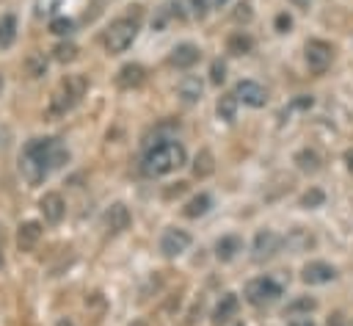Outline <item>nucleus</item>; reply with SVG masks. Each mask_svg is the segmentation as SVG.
<instances>
[{
	"mask_svg": "<svg viewBox=\"0 0 353 326\" xmlns=\"http://www.w3.org/2000/svg\"><path fill=\"white\" fill-rule=\"evenodd\" d=\"M69 160L66 146L58 138H30L19 152V171L28 185H41L55 169Z\"/></svg>",
	"mask_w": 353,
	"mask_h": 326,
	"instance_id": "obj_1",
	"label": "nucleus"
},
{
	"mask_svg": "<svg viewBox=\"0 0 353 326\" xmlns=\"http://www.w3.org/2000/svg\"><path fill=\"white\" fill-rule=\"evenodd\" d=\"M185 160H188L185 146L174 138H165V141H157L146 149V155L141 160V171L146 177H165V174L176 171L179 166H185Z\"/></svg>",
	"mask_w": 353,
	"mask_h": 326,
	"instance_id": "obj_2",
	"label": "nucleus"
},
{
	"mask_svg": "<svg viewBox=\"0 0 353 326\" xmlns=\"http://www.w3.org/2000/svg\"><path fill=\"white\" fill-rule=\"evenodd\" d=\"M85 91H88V77H85V75H66V77L58 83V88L52 91L50 102H47V116H50V119L66 116V113L85 97Z\"/></svg>",
	"mask_w": 353,
	"mask_h": 326,
	"instance_id": "obj_3",
	"label": "nucleus"
},
{
	"mask_svg": "<svg viewBox=\"0 0 353 326\" xmlns=\"http://www.w3.org/2000/svg\"><path fill=\"white\" fill-rule=\"evenodd\" d=\"M138 25H141V11L113 19V22L105 28V33H102V44H105V50L113 52V55H116V52H124V50L135 41V36H138Z\"/></svg>",
	"mask_w": 353,
	"mask_h": 326,
	"instance_id": "obj_4",
	"label": "nucleus"
},
{
	"mask_svg": "<svg viewBox=\"0 0 353 326\" xmlns=\"http://www.w3.org/2000/svg\"><path fill=\"white\" fill-rule=\"evenodd\" d=\"M281 293H284V287L273 276H256L245 285V301L254 304V307H268V304L279 301Z\"/></svg>",
	"mask_w": 353,
	"mask_h": 326,
	"instance_id": "obj_5",
	"label": "nucleus"
},
{
	"mask_svg": "<svg viewBox=\"0 0 353 326\" xmlns=\"http://www.w3.org/2000/svg\"><path fill=\"white\" fill-rule=\"evenodd\" d=\"M303 58H306L309 72L323 75L334 61V47L328 41H323V39H309L306 47H303Z\"/></svg>",
	"mask_w": 353,
	"mask_h": 326,
	"instance_id": "obj_6",
	"label": "nucleus"
},
{
	"mask_svg": "<svg viewBox=\"0 0 353 326\" xmlns=\"http://www.w3.org/2000/svg\"><path fill=\"white\" fill-rule=\"evenodd\" d=\"M281 243H284V238H281L279 232H273V229L256 232V238H254V254H251L254 262H265V260L276 257L279 249H281Z\"/></svg>",
	"mask_w": 353,
	"mask_h": 326,
	"instance_id": "obj_7",
	"label": "nucleus"
},
{
	"mask_svg": "<svg viewBox=\"0 0 353 326\" xmlns=\"http://www.w3.org/2000/svg\"><path fill=\"white\" fill-rule=\"evenodd\" d=\"M234 97H237V102H243L248 108H265L268 105V91L256 80H240L234 86Z\"/></svg>",
	"mask_w": 353,
	"mask_h": 326,
	"instance_id": "obj_8",
	"label": "nucleus"
},
{
	"mask_svg": "<svg viewBox=\"0 0 353 326\" xmlns=\"http://www.w3.org/2000/svg\"><path fill=\"white\" fill-rule=\"evenodd\" d=\"M39 210H41V215H44L47 224H61L63 215H66V202H63V196L58 191H47L39 199Z\"/></svg>",
	"mask_w": 353,
	"mask_h": 326,
	"instance_id": "obj_9",
	"label": "nucleus"
},
{
	"mask_svg": "<svg viewBox=\"0 0 353 326\" xmlns=\"http://www.w3.org/2000/svg\"><path fill=\"white\" fill-rule=\"evenodd\" d=\"M188 246H190V235H188L185 229H176V227L165 229L163 238H160V251H163L168 260H171V257H179L182 251H188Z\"/></svg>",
	"mask_w": 353,
	"mask_h": 326,
	"instance_id": "obj_10",
	"label": "nucleus"
},
{
	"mask_svg": "<svg viewBox=\"0 0 353 326\" xmlns=\"http://www.w3.org/2000/svg\"><path fill=\"white\" fill-rule=\"evenodd\" d=\"M336 276V268L331 265V262H323V260H312V262H306L303 268H301V279L306 282V285H325V282H331Z\"/></svg>",
	"mask_w": 353,
	"mask_h": 326,
	"instance_id": "obj_11",
	"label": "nucleus"
},
{
	"mask_svg": "<svg viewBox=\"0 0 353 326\" xmlns=\"http://www.w3.org/2000/svg\"><path fill=\"white\" fill-rule=\"evenodd\" d=\"M199 58H201V50H199L196 44L185 41V44H176V47L171 50L168 64H171V66H176V69H190V66H196V64H199Z\"/></svg>",
	"mask_w": 353,
	"mask_h": 326,
	"instance_id": "obj_12",
	"label": "nucleus"
},
{
	"mask_svg": "<svg viewBox=\"0 0 353 326\" xmlns=\"http://www.w3.org/2000/svg\"><path fill=\"white\" fill-rule=\"evenodd\" d=\"M143 80H146V69L141 64H124L116 72V86L124 88V91H132L138 86H143Z\"/></svg>",
	"mask_w": 353,
	"mask_h": 326,
	"instance_id": "obj_13",
	"label": "nucleus"
},
{
	"mask_svg": "<svg viewBox=\"0 0 353 326\" xmlns=\"http://www.w3.org/2000/svg\"><path fill=\"white\" fill-rule=\"evenodd\" d=\"M237 309H240V298H237L234 293H223L221 301H218L215 309H212V323H215V326L229 323L232 318H237Z\"/></svg>",
	"mask_w": 353,
	"mask_h": 326,
	"instance_id": "obj_14",
	"label": "nucleus"
},
{
	"mask_svg": "<svg viewBox=\"0 0 353 326\" xmlns=\"http://www.w3.org/2000/svg\"><path fill=\"white\" fill-rule=\"evenodd\" d=\"M201 91H204V83L199 75H185L176 86V94L182 99V105H196L201 99Z\"/></svg>",
	"mask_w": 353,
	"mask_h": 326,
	"instance_id": "obj_15",
	"label": "nucleus"
},
{
	"mask_svg": "<svg viewBox=\"0 0 353 326\" xmlns=\"http://www.w3.org/2000/svg\"><path fill=\"white\" fill-rule=\"evenodd\" d=\"M130 224H132L130 210H127L121 202H119V204H110V210L105 213V227H108V232H110V235H119V232L130 229Z\"/></svg>",
	"mask_w": 353,
	"mask_h": 326,
	"instance_id": "obj_16",
	"label": "nucleus"
},
{
	"mask_svg": "<svg viewBox=\"0 0 353 326\" xmlns=\"http://www.w3.org/2000/svg\"><path fill=\"white\" fill-rule=\"evenodd\" d=\"M39 240H41V224L39 221L19 224V229H17V246H19V251H33Z\"/></svg>",
	"mask_w": 353,
	"mask_h": 326,
	"instance_id": "obj_17",
	"label": "nucleus"
},
{
	"mask_svg": "<svg viewBox=\"0 0 353 326\" xmlns=\"http://www.w3.org/2000/svg\"><path fill=\"white\" fill-rule=\"evenodd\" d=\"M240 251H243V240H240L237 235H223V238L215 243V257H218L221 262L234 260Z\"/></svg>",
	"mask_w": 353,
	"mask_h": 326,
	"instance_id": "obj_18",
	"label": "nucleus"
},
{
	"mask_svg": "<svg viewBox=\"0 0 353 326\" xmlns=\"http://www.w3.org/2000/svg\"><path fill=\"white\" fill-rule=\"evenodd\" d=\"M251 50H254V39H251L248 30H234V33H229V39H226V52H232V55H248Z\"/></svg>",
	"mask_w": 353,
	"mask_h": 326,
	"instance_id": "obj_19",
	"label": "nucleus"
},
{
	"mask_svg": "<svg viewBox=\"0 0 353 326\" xmlns=\"http://www.w3.org/2000/svg\"><path fill=\"white\" fill-rule=\"evenodd\" d=\"M212 171H215V157H212V152H210V149H199V155H196V160H193V174H196L199 180H207Z\"/></svg>",
	"mask_w": 353,
	"mask_h": 326,
	"instance_id": "obj_20",
	"label": "nucleus"
},
{
	"mask_svg": "<svg viewBox=\"0 0 353 326\" xmlns=\"http://www.w3.org/2000/svg\"><path fill=\"white\" fill-rule=\"evenodd\" d=\"M210 207H212V196H210V193H196V196L182 207V213H185L188 218H199V215H204Z\"/></svg>",
	"mask_w": 353,
	"mask_h": 326,
	"instance_id": "obj_21",
	"label": "nucleus"
},
{
	"mask_svg": "<svg viewBox=\"0 0 353 326\" xmlns=\"http://www.w3.org/2000/svg\"><path fill=\"white\" fill-rule=\"evenodd\" d=\"M14 39H17V19L11 14H3L0 17V50L11 47Z\"/></svg>",
	"mask_w": 353,
	"mask_h": 326,
	"instance_id": "obj_22",
	"label": "nucleus"
},
{
	"mask_svg": "<svg viewBox=\"0 0 353 326\" xmlns=\"http://www.w3.org/2000/svg\"><path fill=\"white\" fill-rule=\"evenodd\" d=\"M295 163H298V169H301V171L314 174V171L320 169V155H317L314 149H301V152L295 155Z\"/></svg>",
	"mask_w": 353,
	"mask_h": 326,
	"instance_id": "obj_23",
	"label": "nucleus"
},
{
	"mask_svg": "<svg viewBox=\"0 0 353 326\" xmlns=\"http://www.w3.org/2000/svg\"><path fill=\"white\" fill-rule=\"evenodd\" d=\"M314 307H317V301H314V298L301 296V298H295V301H290V304H287L284 315H287V318H295V315H301V312H306V315H309Z\"/></svg>",
	"mask_w": 353,
	"mask_h": 326,
	"instance_id": "obj_24",
	"label": "nucleus"
},
{
	"mask_svg": "<svg viewBox=\"0 0 353 326\" xmlns=\"http://www.w3.org/2000/svg\"><path fill=\"white\" fill-rule=\"evenodd\" d=\"M234 113H237V97L234 94H223L218 99V116L223 122H234Z\"/></svg>",
	"mask_w": 353,
	"mask_h": 326,
	"instance_id": "obj_25",
	"label": "nucleus"
},
{
	"mask_svg": "<svg viewBox=\"0 0 353 326\" xmlns=\"http://www.w3.org/2000/svg\"><path fill=\"white\" fill-rule=\"evenodd\" d=\"M77 44H72V41H61V44H55V50H52V58L55 61H61V64H69V61H74L77 58Z\"/></svg>",
	"mask_w": 353,
	"mask_h": 326,
	"instance_id": "obj_26",
	"label": "nucleus"
},
{
	"mask_svg": "<svg viewBox=\"0 0 353 326\" xmlns=\"http://www.w3.org/2000/svg\"><path fill=\"white\" fill-rule=\"evenodd\" d=\"M312 243H314V238H312L309 232H303V229H292V235L287 238V246H292V249H298V251L309 249Z\"/></svg>",
	"mask_w": 353,
	"mask_h": 326,
	"instance_id": "obj_27",
	"label": "nucleus"
},
{
	"mask_svg": "<svg viewBox=\"0 0 353 326\" xmlns=\"http://www.w3.org/2000/svg\"><path fill=\"white\" fill-rule=\"evenodd\" d=\"M28 72H30V77H41L47 72V58L39 52H30L28 55Z\"/></svg>",
	"mask_w": 353,
	"mask_h": 326,
	"instance_id": "obj_28",
	"label": "nucleus"
},
{
	"mask_svg": "<svg viewBox=\"0 0 353 326\" xmlns=\"http://www.w3.org/2000/svg\"><path fill=\"white\" fill-rule=\"evenodd\" d=\"M72 30H74V22L69 17H55L50 22V33H55V36H69Z\"/></svg>",
	"mask_w": 353,
	"mask_h": 326,
	"instance_id": "obj_29",
	"label": "nucleus"
},
{
	"mask_svg": "<svg viewBox=\"0 0 353 326\" xmlns=\"http://www.w3.org/2000/svg\"><path fill=\"white\" fill-rule=\"evenodd\" d=\"M63 0H36V17H52Z\"/></svg>",
	"mask_w": 353,
	"mask_h": 326,
	"instance_id": "obj_30",
	"label": "nucleus"
},
{
	"mask_svg": "<svg viewBox=\"0 0 353 326\" xmlns=\"http://www.w3.org/2000/svg\"><path fill=\"white\" fill-rule=\"evenodd\" d=\"M323 191H317V188H312L309 193H303V199H301V204L303 207H317V204H323Z\"/></svg>",
	"mask_w": 353,
	"mask_h": 326,
	"instance_id": "obj_31",
	"label": "nucleus"
},
{
	"mask_svg": "<svg viewBox=\"0 0 353 326\" xmlns=\"http://www.w3.org/2000/svg\"><path fill=\"white\" fill-rule=\"evenodd\" d=\"M223 77H226V66H223L221 61H212V66H210V80H212L215 86H221Z\"/></svg>",
	"mask_w": 353,
	"mask_h": 326,
	"instance_id": "obj_32",
	"label": "nucleus"
},
{
	"mask_svg": "<svg viewBox=\"0 0 353 326\" xmlns=\"http://www.w3.org/2000/svg\"><path fill=\"white\" fill-rule=\"evenodd\" d=\"M290 28H292L290 14H279V17H276V30H279V33H287Z\"/></svg>",
	"mask_w": 353,
	"mask_h": 326,
	"instance_id": "obj_33",
	"label": "nucleus"
},
{
	"mask_svg": "<svg viewBox=\"0 0 353 326\" xmlns=\"http://www.w3.org/2000/svg\"><path fill=\"white\" fill-rule=\"evenodd\" d=\"M190 8H193V17H204L207 14V0H190Z\"/></svg>",
	"mask_w": 353,
	"mask_h": 326,
	"instance_id": "obj_34",
	"label": "nucleus"
},
{
	"mask_svg": "<svg viewBox=\"0 0 353 326\" xmlns=\"http://www.w3.org/2000/svg\"><path fill=\"white\" fill-rule=\"evenodd\" d=\"M234 19H251V6L248 3H240L237 11H234Z\"/></svg>",
	"mask_w": 353,
	"mask_h": 326,
	"instance_id": "obj_35",
	"label": "nucleus"
},
{
	"mask_svg": "<svg viewBox=\"0 0 353 326\" xmlns=\"http://www.w3.org/2000/svg\"><path fill=\"white\" fill-rule=\"evenodd\" d=\"M290 326H314V320L309 315H295V318H290Z\"/></svg>",
	"mask_w": 353,
	"mask_h": 326,
	"instance_id": "obj_36",
	"label": "nucleus"
},
{
	"mask_svg": "<svg viewBox=\"0 0 353 326\" xmlns=\"http://www.w3.org/2000/svg\"><path fill=\"white\" fill-rule=\"evenodd\" d=\"M328 326H345V320H342V315H339V312H334V315L328 318Z\"/></svg>",
	"mask_w": 353,
	"mask_h": 326,
	"instance_id": "obj_37",
	"label": "nucleus"
},
{
	"mask_svg": "<svg viewBox=\"0 0 353 326\" xmlns=\"http://www.w3.org/2000/svg\"><path fill=\"white\" fill-rule=\"evenodd\" d=\"M290 3H292L295 8H309V3H312V0H290Z\"/></svg>",
	"mask_w": 353,
	"mask_h": 326,
	"instance_id": "obj_38",
	"label": "nucleus"
},
{
	"mask_svg": "<svg viewBox=\"0 0 353 326\" xmlns=\"http://www.w3.org/2000/svg\"><path fill=\"white\" fill-rule=\"evenodd\" d=\"M345 160H347V169L353 171V152H347V155H345Z\"/></svg>",
	"mask_w": 353,
	"mask_h": 326,
	"instance_id": "obj_39",
	"label": "nucleus"
},
{
	"mask_svg": "<svg viewBox=\"0 0 353 326\" xmlns=\"http://www.w3.org/2000/svg\"><path fill=\"white\" fill-rule=\"evenodd\" d=\"M58 326H72V320H66V318H63V320H61Z\"/></svg>",
	"mask_w": 353,
	"mask_h": 326,
	"instance_id": "obj_40",
	"label": "nucleus"
},
{
	"mask_svg": "<svg viewBox=\"0 0 353 326\" xmlns=\"http://www.w3.org/2000/svg\"><path fill=\"white\" fill-rule=\"evenodd\" d=\"M130 326H146V323H143V320H132Z\"/></svg>",
	"mask_w": 353,
	"mask_h": 326,
	"instance_id": "obj_41",
	"label": "nucleus"
},
{
	"mask_svg": "<svg viewBox=\"0 0 353 326\" xmlns=\"http://www.w3.org/2000/svg\"><path fill=\"white\" fill-rule=\"evenodd\" d=\"M212 3H215V6H223V3H226V0H212Z\"/></svg>",
	"mask_w": 353,
	"mask_h": 326,
	"instance_id": "obj_42",
	"label": "nucleus"
},
{
	"mask_svg": "<svg viewBox=\"0 0 353 326\" xmlns=\"http://www.w3.org/2000/svg\"><path fill=\"white\" fill-rule=\"evenodd\" d=\"M0 268H3V254H0Z\"/></svg>",
	"mask_w": 353,
	"mask_h": 326,
	"instance_id": "obj_43",
	"label": "nucleus"
},
{
	"mask_svg": "<svg viewBox=\"0 0 353 326\" xmlns=\"http://www.w3.org/2000/svg\"><path fill=\"white\" fill-rule=\"evenodd\" d=\"M0 88H3V77H0Z\"/></svg>",
	"mask_w": 353,
	"mask_h": 326,
	"instance_id": "obj_44",
	"label": "nucleus"
},
{
	"mask_svg": "<svg viewBox=\"0 0 353 326\" xmlns=\"http://www.w3.org/2000/svg\"><path fill=\"white\" fill-rule=\"evenodd\" d=\"M237 326H243V323H237Z\"/></svg>",
	"mask_w": 353,
	"mask_h": 326,
	"instance_id": "obj_45",
	"label": "nucleus"
}]
</instances>
